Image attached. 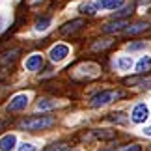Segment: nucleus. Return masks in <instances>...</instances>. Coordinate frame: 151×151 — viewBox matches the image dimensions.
<instances>
[{
	"label": "nucleus",
	"mask_w": 151,
	"mask_h": 151,
	"mask_svg": "<svg viewBox=\"0 0 151 151\" xmlns=\"http://www.w3.org/2000/svg\"><path fill=\"white\" fill-rule=\"evenodd\" d=\"M9 125V119H0V131H4Z\"/></svg>",
	"instance_id": "bb28decb"
},
{
	"label": "nucleus",
	"mask_w": 151,
	"mask_h": 151,
	"mask_svg": "<svg viewBox=\"0 0 151 151\" xmlns=\"http://www.w3.org/2000/svg\"><path fill=\"white\" fill-rule=\"evenodd\" d=\"M54 106H58L56 101H50V99H41V101H37V110H50V108H54Z\"/></svg>",
	"instance_id": "6ab92c4d"
},
{
	"label": "nucleus",
	"mask_w": 151,
	"mask_h": 151,
	"mask_svg": "<svg viewBox=\"0 0 151 151\" xmlns=\"http://www.w3.org/2000/svg\"><path fill=\"white\" fill-rule=\"evenodd\" d=\"M28 106V95L26 93H17L11 97V101L8 103V110L9 112H21Z\"/></svg>",
	"instance_id": "7ed1b4c3"
},
{
	"label": "nucleus",
	"mask_w": 151,
	"mask_h": 151,
	"mask_svg": "<svg viewBox=\"0 0 151 151\" xmlns=\"http://www.w3.org/2000/svg\"><path fill=\"white\" fill-rule=\"evenodd\" d=\"M147 28H149L147 22H138V24L127 26L125 28V34H127V36H136V34H140V32H146Z\"/></svg>",
	"instance_id": "ddd939ff"
},
{
	"label": "nucleus",
	"mask_w": 151,
	"mask_h": 151,
	"mask_svg": "<svg viewBox=\"0 0 151 151\" xmlns=\"http://www.w3.org/2000/svg\"><path fill=\"white\" fill-rule=\"evenodd\" d=\"M114 134H116L114 131H110V132H106V131H93V136H97V138H104V140H110V138H114Z\"/></svg>",
	"instance_id": "412c9836"
},
{
	"label": "nucleus",
	"mask_w": 151,
	"mask_h": 151,
	"mask_svg": "<svg viewBox=\"0 0 151 151\" xmlns=\"http://www.w3.org/2000/svg\"><path fill=\"white\" fill-rule=\"evenodd\" d=\"M116 65H118L121 71H129V69L132 67V58L131 56H121L118 62H116Z\"/></svg>",
	"instance_id": "dca6fc26"
},
{
	"label": "nucleus",
	"mask_w": 151,
	"mask_h": 151,
	"mask_svg": "<svg viewBox=\"0 0 151 151\" xmlns=\"http://www.w3.org/2000/svg\"><path fill=\"white\" fill-rule=\"evenodd\" d=\"M140 2H142V4H147V2H151V0H140Z\"/></svg>",
	"instance_id": "c756f323"
},
{
	"label": "nucleus",
	"mask_w": 151,
	"mask_h": 151,
	"mask_svg": "<svg viewBox=\"0 0 151 151\" xmlns=\"http://www.w3.org/2000/svg\"><path fill=\"white\" fill-rule=\"evenodd\" d=\"M112 43H114V39H110V37H106V39H97V41H95L93 45H91V50H93V52L104 50V49L112 47Z\"/></svg>",
	"instance_id": "4468645a"
},
{
	"label": "nucleus",
	"mask_w": 151,
	"mask_h": 151,
	"mask_svg": "<svg viewBox=\"0 0 151 151\" xmlns=\"http://www.w3.org/2000/svg\"><path fill=\"white\" fill-rule=\"evenodd\" d=\"M41 65H43V56L41 54H32L24 63V67L28 71H37V69H41Z\"/></svg>",
	"instance_id": "6e6552de"
},
{
	"label": "nucleus",
	"mask_w": 151,
	"mask_h": 151,
	"mask_svg": "<svg viewBox=\"0 0 151 151\" xmlns=\"http://www.w3.org/2000/svg\"><path fill=\"white\" fill-rule=\"evenodd\" d=\"M97 9H99V2H90V0L80 4V8H78L80 13H86V15H95Z\"/></svg>",
	"instance_id": "f8f14e48"
},
{
	"label": "nucleus",
	"mask_w": 151,
	"mask_h": 151,
	"mask_svg": "<svg viewBox=\"0 0 151 151\" xmlns=\"http://www.w3.org/2000/svg\"><path fill=\"white\" fill-rule=\"evenodd\" d=\"M142 147L138 144H131V146H123V147H118V149H104V151H140Z\"/></svg>",
	"instance_id": "5701e85b"
},
{
	"label": "nucleus",
	"mask_w": 151,
	"mask_h": 151,
	"mask_svg": "<svg viewBox=\"0 0 151 151\" xmlns=\"http://www.w3.org/2000/svg\"><path fill=\"white\" fill-rule=\"evenodd\" d=\"M123 26H127V21H125V19H114V21H110V22H106V24L103 26V32L112 34V32L121 30Z\"/></svg>",
	"instance_id": "1a4fd4ad"
},
{
	"label": "nucleus",
	"mask_w": 151,
	"mask_h": 151,
	"mask_svg": "<svg viewBox=\"0 0 151 151\" xmlns=\"http://www.w3.org/2000/svg\"><path fill=\"white\" fill-rule=\"evenodd\" d=\"M19 151H37V147L34 146V144L24 142V144H21V146H19Z\"/></svg>",
	"instance_id": "393cba45"
},
{
	"label": "nucleus",
	"mask_w": 151,
	"mask_h": 151,
	"mask_svg": "<svg viewBox=\"0 0 151 151\" xmlns=\"http://www.w3.org/2000/svg\"><path fill=\"white\" fill-rule=\"evenodd\" d=\"M67 54H69V47H67V45H62V43H60V45H54V47L50 49V54H49V56H50L52 62H62Z\"/></svg>",
	"instance_id": "0eeeda50"
},
{
	"label": "nucleus",
	"mask_w": 151,
	"mask_h": 151,
	"mask_svg": "<svg viewBox=\"0 0 151 151\" xmlns=\"http://www.w3.org/2000/svg\"><path fill=\"white\" fill-rule=\"evenodd\" d=\"M125 0H99V8L103 9H118L123 6Z\"/></svg>",
	"instance_id": "2eb2a0df"
},
{
	"label": "nucleus",
	"mask_w": 151,
	"mask_h": 151,
	"mask_svg": "<svg viewBox=\"0 0 151 151\" xmlns=\"http://www.w3.org/2000/svg\"><path fill=\"white\" fill-rule=\"evenodd\" d=\"M149 67H151V58H149V56H144L142 60L136 63V71L140 73V75H142V73H146Z\"/></svg>",
	"instance_id": "f3484780"
},
{
	"label": "nucleus",
	"mask_w": 151,
	"mask_h": 151,
	"mask_svg": "<svg viewBox=\"0 0 151 151\" xmlns=\"http://www.w3.org/2000/svg\"><path fill=\"white\" fill-rule=\"evenodd\" d=\"M144 47H146V43H131L129 45V50H140V49H144Z\"/></svg>",
	"instance_id": "a878e982"
},
{
	"label": "nucleus",
	"mask_w": 151,
	"mask_h": 151,
	"mask_svg": "<svg viewBox=\"0 0 151 151\" xmlns=\"http://www.w3.org/2000/svg\"><path fill=\"white\" fill-rule=\"evenodd\" d=\"M49 26H50V19H49V17H41V19L36 21V26H34V28H36L37 32H45Z\"/></svg>",
	"instance_id": "a211bd4d"
},
{
	"label": "nucleus",
	"mask_w": 151,
	"mask_h": 151,
	"mask_svg": "<svg viewBox=\"0 0 151 151\" xmlns=\"http://www.w3.org/2000/svg\"><path fill=\"white\" fill-rule=\"evenodd\" d=\"M39 2V0H28V4H30V6H34V4H37Z\"/></svg>",
	"instance_id": "c85d7f7f"
},
{
	"label": "nucleus",
	"mask_w": 151,
	"mask_h": 151,
	"mask_svg": "<svg viewBox=\"0 0 151 151\" xmlns=\"http://www.w3.org/2000/svg\"><path fill=\"white\" fill-rule=\"evenodd\" d=\"M132 9H134V6H127V8H123L121 11H116L114 13V19H119V17H125V15H131Z\"/></svg>",
	"instance_id": "4be33fe9"
},
{
	"label": "nucleus",
	"mask_w": 151,
	"mask_h": 151,
	"mask_svg": "<svg viewBox=\"0 0 151 151\" xmlns=\"http://www.w3.org/2000/svg\"><path fill=\"white\" fill-rule=\"evenodd\" d=\"M84 24H86V21H84V19H73V21L65 22V24L60 28V34H62V36H73V34H75V32H78Z\"/></svg>",
	"instance_id": "39448f33"
},
{
	"label": "nucleus",
	"mask_w": 151,
	"mask_h": 151,
	"mask_svg": "<svg viewBox=\"0 0 151 151\" xmlns=\"http://www.w3.org/2000/svg\"><path fill=\"white\" fill-rule=\"evenodd\" d=\"M45 151H69V146H65V144H54V146H49Z\"/></svg>",
	"instance_id": "b1692460"
},
{
	"label": "nucleus",
	"mask_w": 151,
	"mask_h": 151,
	"mask_svg": "<svg viewBox=\"0 0 151 151\" xmlns=\"http://www.w3.org/2000/svg\"><path fill=\"white\" fill-rule=\"evenodd\" d=\"M19 54H21V50H19V49H11V50L2 52V54H0V67H2V69L11 67V65H13V63L17 62Z\"/></svg>",
	"instance_id": "20e7f679"
},
{
	"label": "nucleus",
	"mask_w": 151,
	"mask_h": 151,
	"mask_svg": "<svg viewBox=\"0 0 151 151\" xmlns=\"http://www.w3.org/2000/svg\"><path fill=\"white\" fill-rule=\"evenodd\" d=\"M52 125H54V118L50 116H34V118H24L19 121V127L26 131H41Z\"/></svg>",
	"instance_id": "f257e3e1"
},
{
	"label": "nucleus",
	"mask_w": 151,
	"mask_h": 151,
	"mask_svg": "<svg viewBox=\"0 0 151 151\" xmlns=\"http://www.w3.org/2000/svg\"><path fill=\"white\" fill-rule=\"evenodd\" d=\"M144 132H146L147 136H151V125H149V127H146V129H144Z\"/></svg>",
	"instance_id": "cd10ccee"
},
{
	"label": "nucleus",
	"mask_w": 151,
	"mask_h": 151,
	"mask_svg": "<svg viewBox=\"0 0 151 151\" xmlns=\"http://www.w3.org/2000/svg\"><path fill=\"white\" fill-rule=\"evenodd\" d=\"M119 97H123V93L118 90H104V91H99L97 95L91 97L90 101V106L91 108H101V106H106V104H110L112 101L119 99Z\"/></svg>",
	"instance_id": "f03ea898"
},
{
	"label": "nucleus",
	"mask_w": 151,
	"mask_h": 151,
	"mask_svg": "<svg viewBox=\"0 0 151 151\" xmlns=\"http://www.w3.org/2000/svg\"><path fill=\"white\" fill-rule=\"evenodd\" d=\"M17 146V136L15 134H6L0 138V151H11Z\"/></svg>",
	"instance_id": "9d476101"
},
{
	"label": "nucleus",
	"mask_w": 151,
	"mask_h": 151,
	"mask_svg": "<svg viewBox=\"0 0 151 151\" xmlns=\"http://www.w3.org/2000/svg\"><path fill=\"white\" fill-rule=\"evenodd\" d=\"M149 118V110H147V106L144 103H140V104H136L134 108H132V114H131V119L134 121V123H144Z\"/></svg>",
	"instance_id": "423d86ee"
},
{
	"label": "nucleus",
	"mask_w": 151,
	"mask_h": 151,
	"mask_svg": "<svg viewBox=\"0 0 151 151\" xmlns=\"http://www.w3.org/2000/svg\"><path fill=\"white\" fill-rule=\"evenodd\" d=\"M108 121H114V123H125L127 118H125V114L123 112H114V114H108Z\"/></svg>",
	"instance_id": "aec40b11"
},
{
	"label": "nucleus",
	"mask_w": 151,
	"mask_h": 151,
	"mask_svg": "<svg viewBox=\"0 0 151 151\" xmlns=\"http://www.w3.org/2000/svg\"><path fill=\"white\" fill-rule=\"evenodd\" d=\"M78 75H82V77H97L99 75V67L93 65V63H84V65L77 67Z\"/></svg>",
	"instance_id": "9b49d317"
},
{
	"label": "nucleus",
	"mask_w": 151,
	"mask_h": 151,
	"mask_svg": "<svg viewBox=\"0 0 151 151\" xmlns=\"http://www.w3.org/2000/svg\"><path fill=\"white\" fill-rule=\"evenodd\" d=\"M0 21H2V17H0Z\"/></svg>",
	"instance_id": "7c9ffc66"
}]
</instances>
